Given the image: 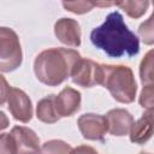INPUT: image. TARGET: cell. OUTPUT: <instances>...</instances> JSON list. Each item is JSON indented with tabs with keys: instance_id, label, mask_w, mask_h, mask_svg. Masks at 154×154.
<instances>
[{
	"instance_id": "6da1fadb",
	"label": "cell",
	"mask_w": 154,
	"mask_h": 154,
	"mask_svg": "<svg viewBox=\"0 0 154 154\" xmlns=\"http://www.w3.org/2000/svg\"><path fill=\"white\" fill-rule=\"evenodd\" d=\"M90 41L94 47L111 58L134 57L140 52L138 37L128 28L118 11L108 13L105 22L91 30Z\"/></svg>"
},
{
	"instance_id": "7a4b0ae2",
	"label": "cell",
	"mask_w": 154,
	"mask_h": 154,
	"mask_svg": "<svg viewBox=\"0 0 154 154\" xmlns=\"http://www.w3.org/2000/svg\"><path fill=\"white\" fill-rule=\"evenodd\" d=\"M81 58V54L71 48L45 49L35 58V76L46 85H59L67 77H71L73 67Z\"/></svg>"
},
{
	"instance_id": "3957f363",
	"label": "cell",
	"mask_w": 154,
	"mask_h": 154,
	"mask_svg": "<svg viewBox=\"0 0 154 154\" xmlns=\"http://www.w3.org/2000/svg\"><path fill=\"white\" fill-rule=\"evenodd\" d=\"M103 78L102 84L112 95V97L122 103H131L135 101L137 93V83L132 70L125 65H102Z\"/></svg>"
},
{
	"instance_id": "277c9868",
	"label": "cell",
	"mask_w": 154,
	"mask_h": 154,
	"mask_svg": "<svg viewBox=\"0 0 154 154\" xmlns=\"http://www.w3.org/2000/svg\"><path fill=\"white\" fill-rule=\"evenodd\" d=\"M1 78V106L7 103V108L16 120L28 123L32 118V105L31 100L19 88L11 87L7 84L4 76Z\"/></svg>"
},
{
	"instance_id": "5b68a950",
	"label": "cell",
	"mask_w": 154,
	"mask_h": 154,
	"mask_svg": "<svg viewBox=\"0 0 154 154\" xmlns=\"http://www.w3.org/2000/svg\"><path fill=\"white\" fill-rule=\"evenodd\" d=\"M23 53L19 37L11 28H0V70L11 72L22 65Z\"/></svg>"
},
{
	"instance_id": "8992f818",
	"label": "cell",
	"mask_w": 154,
	"mask_h": 154,
	"mask_svg": "<svg viewBox=\"0 0 154 154\" xmlns=\"http://www.w3.org/2000/svg\"><path fill=\"white\" fill-rule=\"evenodd\" d=\"M103 69L102 65L90 59L81 58L73 67L71 79L75 84L83 88H91L102 84Z\"/></svg>"
},
{
	"instance_id": "52a82bcc",
	"label": "cell",
	"mask_w": 154,
	"mask_h": 154,
	"mask_svg": "<svg viewBox=\"0 0 154 154\" xmlns=\"http://www.w3.org/2000/svg\"><path fill=\"white\" fill-rule=\"evenodd\" d=\"M77 125L82 136L90 141H103V137L108 131L106 116L96 113L82 114L77 120Z\"/></svg>"
},
{
	"instance_id": "ba28073f",
	"label": "cell",
	"mask_w": 154,
	"mask_h": 154,
	"mask_svg": "<svg viewBox=\"0 0 154 154\" xmlns=\"http://www.w3.org/2000/svg\"><path fill=\"white\" fill-rule=\"evenodd\" d=\"M10 135L14 142L17 154H40L41 153L40 138L37 137L35 131L31 130L30 128L16 125L12 128Z\"/></svg>"
},
{
	"instance_id": "9c48e42d",
	"label": "cell",
	"mask_w": 154,
	"mask_h": 154,
	"mask_svg": "<svg viewBox=\"0 0 154 154\" xmlns=\"http://www.w3.org/2000/svg\"><path fill=\"white\" fill-rule=\"evenodd\" d=\"M54 34L58 40L70 47H79L82 30L77 20L72 18H60L54 24Z\"/></svg>"
},
{
	"instance_id": "30bf717a",
	"label": "cell",
	"mask_w": 154,
	"mask_h": 154,
	"mask_svg": "<svg viewBox=\"0 0 154 154\" xmlns=\"http://www.w3.org/2000/svg\"><path fill=\"white\" fill-rule=\"evenodd\" d=\"M106 119L108 123V132L113 136H125L130 134L135 123L132 114L124 108H113L108 111Z\"/></svg>"
},
{
	"instance_id": "8fae6325",
	"label": "cell",
	"mask_w": 154,
	"mask_h": 154,
	"mask_svg": "<svg viewBox=\"0 0 154 154\" xmlns=\"http://www.w3.org/2000/svg\"><path fill=\"white\" fill-rule=\"evenodd\" d=\"M154 135V108L147 109L142 117L136 120L129 134L130 141L136 144H144Z\"/></svg>"
},
{
	"instance_id": "7c38bea8",
	"label": "cell",
	"mask_w": 154,
	"mask_h": 154,
	"mask_svg": "<svg viewBox=\"0 0 154 154\" xmlns=\"http://www.w3.org/2000/svg\"><path fill=\"white\" fill-rule=\"evenodd\" d=\"M55 107L60 118L73 116L81 107V93L71 87H65L55 95Z\"/></svg>"
},
{
	"instance_id": "4fadbf2b",
	"label": "cell",
	"mask_w": 154,
	"mask_h": 154,
	"mask_svg": "<svg viewBox=\"0 0 154 154\" xmlns=\"http://www.w3.org/2000/svg\"><path fill=\"white\" fill-rule=\"evenodd\" d=\"M36 117L46 124H54L60 119L55 107V95L51 94L41 99L36 106Z\"/></svg>"
},
{
	"instance_id": "5bb4252c",
	"label": "cell",
	"mask_w": 154,
	"mask_h": 154,
	"mask_svg": "<svg viewBox=\"0 0 154 154\" xmlns=\"http://www.w3.org/2000/svg\"><path fill=\"white\" fill-rule=\"evenodd\" d=\"M140 78L143 85L154 84V48L148 51L140 63Z\"/></svg>"
},
{
	"instance_id": "9a60e30c",
	"label": "cell",
	"mask_w": 154,
	"mask_h": 154,
	"mask_svg": "<svg viewBox=\"0 0 154 154\" xmlns=\"http://www.w3.org/2000/svg\"><path fill=\"white\" fill-rule=\"evenodd\" d=\"M149 1L147 0H135V1H130V0H125V1H118V2H114L116 6L120 7L129 17L131 18H140L142 17L146 11L148 10L149 7Z\"/></svg>"
},
{
	"instance_id": "2e32d148",
	"label": "cell",
	"mask_w": 154,
	"mask_h": 154,
	"mask_svg": "<svg viewBox=\"0 0 154 154\" xmlns=\"http://www.w3.org/2000/svg\"><path fill=\"white\" fill-rule=\"evenodd\" d=\"M71 146L61 140H49L41 146L40 154H70Z\"/></svg>"
},
{
	"instance_id": "e0dca14e",
	"label": "cell",
	"mask_w": 154,
	"mask_h": 154,
	"mask_svg": "<svg viewBox=\"0 0 154 154\" xmlns=\"http://www.w3.org/2000/svg\"><path fill=\"white\" fill-rule=\"evenodd\" d=\"M138 35L144 45H154V11L152 12L150 17L138 26Z\"/></svg>"
},
{
	"instance_id": "ac0fdd59",
	"label": "cell",
	"mask_w": 154,
	"mask_h": 154,
	"mask_svg": "<svg viewBox=\"0 0 154 154\" xmlns=\"http://www.w3.org/2000/svg\"><path fill=\"white\" fill-rule=\"evenodd\" d=\"M63 6L66 11L76 14H83L91 11L96 5L90 1H63Z\"/></svg>"
},
{
	"instance_id": "d6986e66",
	"label": "cell",
	"mask_w": 154,
	"mask_h": 154,
	"mask_svg": "<svg viewBox=\"0 0 154 154\" xmlns=\"http://www.w3.org/2000/svg\"><path fill=\"white\" fill-rule=\"evenodd\" d=\"M138 103L141 107L150 109L154 108V84H146L140 94Z\"/></svg>"
},
{
	"instance_id": "ffe728a7",
	"label": "cell",
	"mask_w": 154,
	"mask_h": 154,
	"mask_svg": "<svg viewBox=\"0 0 154 154\" xmlns=\"http://www.w3.org/2000/svg\"><path fill=\"white\" fill-rule=\"evenodd\" d=\"M0 154H17L14 142L10 134H1L0 136Z\"/></svg>"
},
{
	"instance_id": "44dd1931",
	"label": "cell",
	"mask_w": 154,
	"mask_h": 154,
	"mask_svg": "<svg viewBox=\"0 0 154 154\" xmlns=\"http://www.w3.org/2000/svg\"><path fill=\"white\" fill-rule=\"evenodd\" d=\"M70 154H97V152L90 146L82 144V146H78V147L73 148Z\"/></svg>"
},
{
	"instance_id": "7402d4cb",
	"label": "cell",
	"mask_w": 154,
	"mask_h": 154,
	"mask_svg": "<svg viewBox=\"0 0 154 154\" xmlns=\"http://www.w3.org/2000/svg\"><path fill=\"white\" fill-rule=\"evenodd\" d=\"M0 116H1V118H2V124H1V129H5V128L7 126V122H6V116H5V113H4V112H1V113H0Z\"/></svg>"
},
{
	"instance_id": "603a6c76",
	"label": "cell",
	"mask_w": 154,
	"mask_h": 154,
	"mask_svg": "<svg viewBox=\"0 0 154 154\" xmlns=\"http://www.w3.org/2000/svg\"><path fill=\"white\" fill-rule=\"evenodd\" d=\"M140 154H152V153H147V152H141Z\"/></svg>"
},
{
	"instance_id": "cb8c5ba5",
	"label": "cell",
	"mask_w": 154,
	"mask_h": 154,
	"mask_svg": "<svg viewBox=\"0 0 154 154\" xmlns=\"http://www.w3.org/2000/svg\"><path fill=\"white\" fill-rule=\"evenodd\" d=\"M97 154H99V153H97Z\"/></svg>"
}]
</instances>
